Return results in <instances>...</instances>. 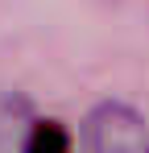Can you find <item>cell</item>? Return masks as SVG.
I'll list each match as a JSON object with an SVG mask.
<instances>
[{
    "label": "cell",
    "mask_w": 149,
    "mask_h": 153,
    "mask_svg": "<svg viewBox=\"0 0 149 153\" xmlns=\"http://www.w3.org/2000/svg\"><path fill=\"white\" fill-rule=\"evenodd\" d=\"M87 153H149V124L128 103H99L83 124Z\"/></svg>",
    "instance_id": "6da1fadb"
},
{
    "label": "cell",
    "mask_w": 149,
    "mask_h": 153,
    "mask_svg": "<svg viewBox=\"0 0 149 153\" xmlns=\"http://www.w3.org/2000/svg\"><path fill=\"white\" fill-rule=\"evenodd\" d=\"M33 108L17 91H0V153H25L33 132Z\"/></svg>",
    "instance_id": "7a4b0ae2"
},
{
    "label": "cell",
    "mask_w": 149,
    "mask_h": 153,
    "mask_svg": "<svg viewBox=\"0 0 149 153\" xmlns=\"http://www.w3.org/2000/svg\"><path fill=\"white\" fill-rule=\"evenodd\" d=\"M25 153H74V149H71V137L54 124V120H37L33 132H29Z\"/></svg>",
    "instance_id": "3957f363"
}]
</instances>
